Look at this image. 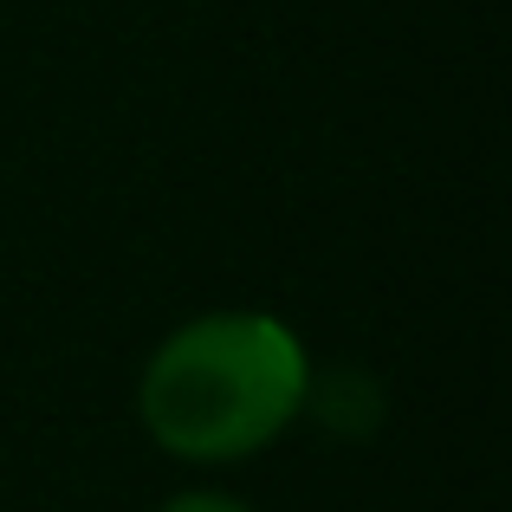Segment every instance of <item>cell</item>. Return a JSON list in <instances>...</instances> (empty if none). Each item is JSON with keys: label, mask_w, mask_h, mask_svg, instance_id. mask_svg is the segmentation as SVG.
<instances>
[{"label": "cell", "mask_w": 512, "mask_h": 512, "mask_svg": "<svg viewBox=\"0 0 512 512\" xmlns=\"http://www.w3.org/2000/svg\"><path fill=\"white\" fill-rule=\"evenodd\" d=\"M305 357L273 318H201L156 350L143 415L163 448L188 461L247 454L299 409Z\"/></svg>", "instance_id": "cell-1"}, {"label": "cell", "mask_w": 512, "mask_h": 512, "mask_svg": "<svg viewBox=\"0 0 512 512\" xmlns=\"http://www.w3.org/2000/svg\"><path fill=\"white\" fill-rule=\"evenodd\" d=\"M318 409H325V422H338V428H370V415H376V389L363 383V376H331L325 383V402H318Z\"/></svg>", "instance_id": "cell-2"}, {"label": "cell", "mask_w": 512, "mask_h": 512, "mask_svg": "<svg viewBox=\"0 0 512 512\" xmlns=\"http://www.w3.org/2000/svg\"><path fill=\"white\" fill-rule=\"evenodd\" d=\"M169 512H240L234 500H175Z\"/></svg>", "instance_id": "cell-3"}]
</instances>
